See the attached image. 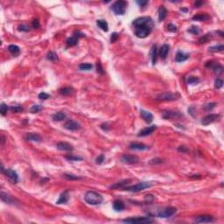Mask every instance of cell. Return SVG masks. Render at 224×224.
I'll list each match as a JSON object with an SVG mask.
<instances>
[{
	"instance_id": "obj_10",
	"label": "cell",
	"mask_w": 224,
	"mask_h": 224,
	"mask_svg": "<svg viewBox=\"0 0 224 224\" xmlns=\"http://www.w3.org/2000/svg\"><path fill=\"white\" fill-rule=\"evenodd\" d=\"M64 128L68 130H78L81 129V125L74 120H68L64 123Z\"/></svg>"
},
{
	"instance_id": "obj_35",
	"label": "cell",
	"mask_w": 224,
	"mask_h": 224,
	"mask_svg": "<svg viewBox=\"0 0 224 224\" xmlns=\"http://www.w3.org/2000/svg\"><path fill=\"white\" fill-rule=\"evenodd\" d=\"M63 177L66 179V180H68V181H77V180H81V177L71 174V173H64Z\"/></svg>"
},
{
	"instance_id": "obj_53",
	"label": "cell",
	"mask_w": 224,
	"mask_h": 224,
	"mask_svg": "<svg viewBox=\"0 0 224 224\" xmlns=\"http://www.w3.org/2000/svg\"><path fill=\"white\" fill-rule=\"evenodd\" d=\"M167 29H168V31H170L172 32H175L177 31V27L174 25H172V24H169L167 26Z\"/></svg>"
},
{
	"instance_id": "obj_3",
	"label": "cell",
	"mask_w": 224,
	"mask_h": 224,
	"mask_svg": "<svg viewBox=\"0 0 224 224\" xmlns=\"http://www.w3.org/2000/svg\"><path fill=\"white\" fill-rule=\"evenodd\" d=\"M152 186V183L151 182H147V181H144V182H139L134 186L131 187H124L123 190L125 191H129V192H132V193H139L140 191H143L146 188H149Z\"/></svg>"
},
{
	"instance_id": "obj_54",
	"label": "cell",
	"mask_w": 224,
	"mask_h": 224,
	"mask_svg": "<svg viewBox=\"0 0 224 224\" xmlns=\"http://www.w3.org/2000/svg\"><path fill=\"white\" fill-rule=\"evenodd\" d=\"M32 27L33 28H36V29H38V28H39V26H40V25H39V20L38 19H34L33 21H32Z\"/></svg>"
},
{
	"instance_id": "obj_4",
	"label": "cell",
	"mask_w": 224,
	"mask_h": 224,
	"mask_svg": "<svg viewBox=\"0 0 224 224\" xmlns=\"http://www.w3.org/2000/svg\"><path fill=\"white\" fill-rule=\"evenodd\" d=\"M127 2L123 1V0H118V1L115 2L112 5V11L114 12L115 14L116 15H123L126 12V8H127Z\"/></svg>"
},
{
	"instance_id": "obj_52",
	"label": "cell",
	"mask_w": 224,
	"mask_h": 224,
	"mask_svg": "<svg viewBox=\"0 0 224 224\" xmlns=\"http://www.w3.org/2000/svg\"><path fill=\"white\" fill-rule=\"evenodd\" d=\"M118 37H119V35H118L117 32H113V33L111 34V37H110V41H111L112 43L115 42V41H116L117 39H118Z\"/></svg>"
},
{
	"instance_id": "obj_13",
	"label": "cell",
	"mask_w": 224,
	"mask_h": 224,
	"mask_svg": "<svg viewBox=\"0 0 224 224\" xmlns=\"http://www.w3.org/2000/svg\"><path fill=\"white\" fill-rule=\"evenodd\" d=\"M156 129H157V126H156V125H152V126L146 127V128H145V129L141 130L139 132L138 136H139V137H145V136H149V135H151V134H152L153 131H155V130H156Z\"/></svg>"
},
{
	"instance_id": "obj_16",
	"label": "cell",
	"mask_w": 224,
	"mask_h": 224,
	"mask_svg": "<svg viewBox=\"0 0 224 224\" xmlns=\"http://www.w3.org/2000/svg\"><path fill=\"white\" fill-rule=\"evenodd\" d=\"M140 116H141V117L144 119V121L146 122V123H152V120H153V115H152L151 112H149V111L141 110H140Z\"/></svg>"
},
{
	"instance_id": "obj_2",
	"label": "cell",
	"mask_w": 224,
	"mask_h": 224,
	"mask_svg": "<svg viewBox=\"0 0 224 224\" xmlns=\"http://www.w3.org/2000/svg\"><path fill=\"white\" fill-rule=\"evenodd\" d=\"M85 201L89 204V205H93V206H96V205H100L103 201V196L94 191H88L86 193L85 196H84Z\"/></svg>"
},
{
	"instance_id": "obj_46",
	"label": "cell",
	"mask_w": 224,
	"mask_h": 224,
	"mask_svg": "<svg viewBox=\"0 0 224 224\" xmlns=\"http://www.w3.org/2000/svg\"><path fill=\"white\" fill-rule=\"evenodd\" d=\"M18 30H19V32H29V31H30V27H29L27 25L22 24V25H19V26H18Z\"/></svg>"
},
{
	"instance_id": "obj_33",
	"label": "cell",
	"mask_w": 224,
	"mask_h": 224,
	"mask_svg": "<svg viewBox=\"0 0 224 224\" xmlns=\"http://www.w3.org/2000/svg\"><path fill=\"white\" fill-rule=\"evenodd\" d=\"M212 68H213L214 73L215 74H217V75L221 74L222 72H223V68H222V66H221L220 64H214L213 67H212Z\"/></svg>"
},
{
	"instance_id": "obj_58",
	"label": "cell",
	"mask_w": 224,
	"mask_h": 224,
	"mask_svg": "<svg viewBox=\"0 0 224 224\" xmlns=\"http://www.w3.org/2000/svg\"><path fill=\"white\" fill-rule=\"evenodd\" d=\"M4 143H5V137L2 136V145H4Z\"/></svg>"
},
{
	"instance_id": "obj_30",
	"label": "cell",
	"mask_w": 224,
	"mask_h": 224,
	"mask_svg": "<svg viewBox=\"0 0 224 224\" xmlns=\"http://www.w3.org/2000/svg\"><path fill=\"white\" fill-rule=\"evenodd\" d=\"M158 13H159V21H163L165 19V17H166L167 11H166V9L164 6H160L159 8Z\"/></svg>"
},
{
	"instance_id": "obj_26",
	"label": "cell",
	"mask_w": 224,
	"mask_h": 224,
	"mask_svg": "<svg viewBox=\"0 0 224 224\" xmlns=\"http://www.w3.org/2000/svg\"><path fill=\"white\" fill-rule=\"evenodd\" d=\"M193 19L196 21H206L210 19V16H208L207 13H199L197 15H194L193 17Z\"/></svg>"
},
{
	"instance_id": "obj_14",
	"label": "cell",
	"mask_w": 224,
	"mask_h": 224,
	"mask_svg": "<svg viewBox=\"0 0 224 224\" xmlns=\"http://www.w3.org/2000/svg\"><path fill=\"white\" fill-rule=\"evenodd\" d=\"M1 200L7 204H17L18 201L16 199H14L12 196H11L10 194L1 192Z\"/></svg>"
},
{
	"instance_id": "obj_1",
	"label": "cell",
	"mask_w": 224,
	"mask_h": 224,
	"mask_svg": "<svg viewBox=\"0 0 224 224\" xmlns=\"http://www.w3.org/2000/svg\"><path fill=\"white\" fill-rule=\"evenodd\" d=\"M132 25L134 26V33L140 39L149 36L154 28V22L150 17L138 18L133 21Z\"/></svg>"
},
{
	"instance_id": "obj_11",
	"label": "cell",
	"mask_w": 224,
	"mask_h": 224,
	"mask_svg": "<svg viewBox=\"0 0 224 224\" xmlns=\"http://www.w3.org/2000/svg\"><path fill=\"white\" fill-rule=\"evenodd\" d=\"M4 173L9 178V180L12 183H18L19 182V175H18V173L14 170H12V169H6V170H5Z\"/></svg>"
},
{
	"instance_id": "obj_59",
	"label": "cell",
	"mask_w": 224,
	"mask_h": 224,
	"mask_svg": "<svg viewBox=\"0 0 224 224\" xmlns=\"http://www.w3.org/2000/svg\"><path fill=\"white\" fill-rule=\"evenodd\" d=\"M181 11H183V12H187V9H181Z\"/></svg>"
},
{
	"instance_id": "obj_48",
	"label": "cell",
	"mask_w": 224,
	"mask_h": 224,
	"mask_svg": "<svg viewBox=\"0 0 224 224\" xmlns=\"http://www.w3.org/2000/svg\"><path fill=\"white\" fill-rule=\"evenodd\" d=\"M215 105H216V103H207V104H206V105H204V109L207 110V111H209V110H213L214 107H215Z\"/></svg>"
},
{
	"instance_id": "obj_29",
	"label": "cell",
	"mask_w": 224,
	"mask_h": 224,
	"mask_svg": "<svg viewBox=\"0 0 224 224\" xmlns=\"http://www.w3.org/2000/svg\"><path fill=\"white\" fill-rule=\"evenodd\" d=\"M96 25L104 32H108L109 31V25L107 23L106 20H103V19H98L96 21Z\"/></svg>"
},
{
	"instance_id": "obj_36",
	"label": "cell",
	"mask_w": 224,
	"mask_h": 224,
	"mask_svg": "<svg viewBox=\"0 0 224 224\" xmlns=\"http://www.w3.org/2000/svg\"><path fill=\"white\" fill-rule=\"evenodd\" d=\"M223 49H224V46H223V45H217V46L209 48H208V51L211 52V53H216V52L223 51Z\"/></svg>"
},
{
	"instance_id": "obj_22",
	"label": "cell",
	"mask_w": 224,
	"mask_h": 224,
	"mask_svg": "<svg viewBox=\"0 0 224 224\" xmlns=\"http://www.w3.org/2000/svg\"><path fill=\"white\" fill-rule=\"evenodd\" d=\"M59 93H60L61 96H71V95L74 93V88H71V87H64V88H62L60 89Z\"/></svg>"
},
{
	"instance_id": "obj_7",
	"label": "cell",
	"mask_w": 224,
	"mask_h": 224,
	"mask_svg": "<svg viewBox=\"0 0 224 224\" xmlns=\"http://www.w3.org/2000/svg\"><path fill=\"white\" fill-rule=\"evenodd\" d=\"M177 213V208L173 207H167L165 208L160 209L157 215L160 218H169L172 215H174Z\"/></svg>"
},
{
	"instance_id": "obj_37",
	"label": "cell",
	"mask_w": 224,
	"mask_h": 224,
	"mask_svg": "<svg viewBox=\"0 0 224 224\" xmlns=\"http://www.w3.org/2000/svg\"><path fill=\"white\" fill-rule=\"evenodd\" d=\"M79 68H80V70L88 71V70H90L93 68V65L90 63H81L79 65Z\"/></svg>"
},
{
	"instance_id": "obj_18",
	"label": "cell",
	"mask_w": 224,
	"mask_h": 224,
	"mask_svg": "<svg viewBox=\"0 0 224 224\" xmlns=\"http://www.w3.org/2000/svg\"><path fill=\"white\" fill-rule=\"evenodd\" d=\"M130 148L131 150H136V151H145L149 149V146L142 143H132L130 145Z\"/></svg>"
},
{
	"instance_id": "obj_51",
	"label": "cell",
	"mask_w": 224,
	"mask_h": 224,
	"mask_svg": "<svg viewBox=\"0 0 224 224\" xmlns=\"http://www.w3.org/2000/svg\"><path fill=\"white\" fill-rule=\"evenodd\" d=\"M104 159H105L104 155H103V154H101V155H99V156L96 158V163L97 165H101V164L104 161Z\"/></svg>"
},
{
	"instance_id": "obj_9",
	"label": "cell",
	"mask_w": 224,
	"mask_h": 224,
	"mask_svg": "<svg viewBox=\"0 0 224 224\" xmlns=\"http://www.w3.org/2000/svg\"><path fill=\"white\" fill-rule=\"evenodd\" d=\"M219 119H220V115H218V114H209V115L204 116L201 119V123L203 125H208L212 123H214V122L218 121Z\"/></svg>"
},
{
	"instance_id": "obj_41",
	"label": "cell",
	"mask_w": 224,
	"mask_h": 224,
	"mask_svg": "<svg viewBox=\"0 0 224 224\" xmlns=\"http://www.w3.org/2000/svg\"><path fill=\"white\" fill-rule=\"evenodd\" d=\"M43 110V107L40 106V105H38V104H35V105H32V107L31 108V112L32 113H38L39 112L40 110Z\"/></svg>"
},
{
	"instance_id": "obj_43",
	"label": "cell",
	"mask_w": 224,
	"mask_h": 224,
	"mask_svg": "<svg viewBox=\"0 0 224 224\" xmlns=\"http://www.w3.org/2000/svg\"><path fill=\"white\" fill-rule=\"evenodd\" d=\"M222 86H223V81L220 78H217L214 81V88L217 89H220L221 88H222Z\"/></svg>"
},
{
	"instance_id": "obj_50",
	"label": "cell",
	"mask_w": 224,
	"mask_h": 224,
	"mask_svg": "<svg viewBox=\"0 0 224 224\" xmlns=\"http://www.w3.org/2000/svg\"><path fill=\"white\" fill-rule=\"evenodd\" d=\"M96 71H97V73L100 74H104V70H103V67H102V65H101L100 62H97V63H96Z\"/></svg>"
},
{
	"instance_id": "obj_42",
	"label": "cell",
	"mask_w": 224,
	"mask_h": 224,
	"mask_svg": "<svg viewBox=\"0 0 224 224\" xmlns=\"http://www.w3.org/2000/svg\"><path fill=\"white\" fill-rule=\"evenodd\" d=\"M187 32H190V33H193V34H199V33H200V28H199L198 26H191V27L187 30Z\"/></svg>"
},
{
	"instance_id": "obj_56",
	"label": "cell",
	"mask_w": 224,
	"mask_h": 224,
	"mask_svg": "<svg viewBox=\"0 0 224 224\" xmlns=\"http://www.w3.org/2000/svg\"><path fill=\"white\" fill-rule=\"evenodd\" d=\"M179 152H187V148L186 146H180L178 148Z\"/></svg>"
},
{
	"instance_id": "obj_5",
	"label": "cell",
	"mask_w": 224,
	"mask_h": 224,
	"mask_svg": "<svg viewBox=\"0 0 224 224\" xmlns=\"http://www.w3.org/2000/svg\"><path fill=\"white\" fill-rule=\"evenodd\" d=\"M180 97V95L178 93H172V92H164L156 96L157 101H162V102H171L175 101Z\"/></svg>"
},
{
	"instance_id": "obj_6",
	"label": "cell",
	"mask_w": 224,
	"mask_h": 224,
	"mask_svg": "<svg viewBox=\"0 0 224 224\" xmlns=\"http://www.w3.org/2000/svg\"><path fill=\"white\" fill-rule=\"evenodd\" d=\"M123 223L130 224H139V223H151L152 220L150 217H130L122 221Z\"/></svg>"
},
{
	"instance_id": "obj_40",
	"label": "cell",
	"mask_w": 224,
	"mask_h": 224,
	"mask_svg": "<svg viewBox=\"0 0 224 224\" xmlns=\"http://www.w3.org/2000/svg\"><path fill=\"white\" fill-rule=\"evenodd\" d=\"M8 110H9L8 106L6 103H2L1 105H0V113H1V115L2 116H6V114L7 113Z\"/></svg>"
},
{
	"instance_id": "obj_34",
	"label": "cell",
	"mask_w": 224,
	"mask_h": 224,
	"mask_svg": "<svg viewBox=\"0 0 224 224\" xmlns=\"http://www.w3.org/2000/svg\"><path fill=\"white\" fill-rule=\"evenodd\" d=\"M47 59L50 61H59V58H58L57 54L54 52H52V51H50L47 54Z\"/></svg>"
},
{
	"instance_id": "obj_25",
	"label": "cell",
	"mask_w": 224,
	"mask_h": 224,
	"mask_svg": "<svg viewBox=\"0 0 224 224\" xmlns=\"http://www.w3.org/2000/svg\"><path fill=\"white\" fill-rule=\"evenodd\" d=\"M8 51L15 57H17L20 54V48L16 45H10L8 47Z\"/></svg>"
},
{
	"instance_id": "obj_45",
	"label": "cell",
	"mask_w": 224,
	"mask_h": 224,
	"mask_svg": "<svg viewBox=\"0 0 224 224\" xmlns=\"http://www.w3.org/2000/svg\"><path fill=\"white\" fill-rule=\"evenodd\" d=\"M163 163V159H160V158H155V159H152L149 161V164L150 165H159V164H161Z\"/></svg>"
},
{
	"instance_id": "obj_49",
	"label": "cell",
	"mask_w": 224,
	"mask_h": 224,
	"mask_svg": "<svg viewBox=\"0 0 224 224\" xmlns=\"http://www.w3.org/2000/svg\"><path fill=\"white\" fill-rule=\"evenodd\" d=\"M49 97H50V96L47 93H45V92H41V93L39 94V98L41 99V100H47Z\"/></svg>"
},
{
	"instance_id": "obj_21",
	"label": "cell",
	"mask_w": 224,
	"mask_h": 224,
	"mask_svg": "<svg viewBox=\"0 0 224 224\" xmlns=\"http://www.w3.org/2000/svg\"><path fill=\"white\" fill-rule=\"evenodd\" d=\"M26 139L28 141H32V142H40L42 140L40 135L37 133H28L26 135Z\"/></svg>"
},
{
	"instance_id": "obj_24",
	"label": "cell",
	"mask_w": 224,
	"mask_h": 224,
	"mask_svg": "<svg viewBox=\"0 0 224 224\" xmlns=\"http://www.w3.org/2000/svg\"><path fill=\"white\" fill-rule=\"evenodd\" d=\"M68 200H69V195H68V191H65V192H63L61 194V196H60V198H59V200L57 201V204H65V203H67L68 201Z\"/></svg>"
},
{
	"instance_id": "obj_20",
	"label": "cell",
	"mask_w": 224,
	"mask_h": 224,
	"mask_svg": "<svg viewBox=\"0 0 224 224\" xmlns=\"http://www.w3.org/2000/svg\"><path fill=\"white\" fill-rule=\"evenodd\" d=\"M130 180H124V181H119V182H116L115 184H113L112 186L110 187V189H120V188H123L124 187H126V185H128L130 183Z\"/></svg>"
},
{
	"instance_id": "obj_32",
	"label": "cell",
	"mask_w": 224,
	"mask_h": 224,
	"mask_svg": "<svg viewBox=\"0 0 224 224\" xmlns=\"http://www.w3.org/2000/svg\"><path fill=\"white\" fill-rule=\"evenodd\" d=\"M113 208L116 211H122L124 209V204L122 201H115L113 203Z\"/></svg>"
},
{
	"instance_id": "obj_57",
	"label": "cell",
	"mask_w": 224,
	"mask_h": 224,
	"mask_svg": "<svg viewBox=\"0 0 224 224\" xmlns=\"http://www.w3.org/2000/svg\"><path fill=\"white\" fill-rule=\"evenodd\" d=\"M202 4H203V2H200V1H197V2H196V3L194 4V6H195V7H199V6H201Z\"/></svg>"
},
{
	"instance_id": "obj_44",
	"label": "cell",
	"mask_w": 224,
	"mask_h": 224,
	"mask_svg": "<svg viewBox=\"0 0 224 224\" xmlns=\"http://www.w3.org/2000/svg\"><path fill=\"white\" fill-rule=\"evenodd\" d=\"M200 81V79L195 77V76H190L187 79V83L188 84H196Z\"/></svg>"
},
{
	"instance_id": "obj_55",
	"label": "cell",
	"mask_w": 224,
	"mask_h": 224,
	"mask_svg": "<svg viewBox=\"0 0 224 224\" xmlns=\"http://www.w3.org/2000/svg\"><path fill=\"white\" fill-rule=\"evenodd\" d=\"M137 4L140 6V7H145V6H147L148 5V1H141V0H140V1H139V0H138V1H137Z\"/></svg>"
},
{
	"instance_id": "obj_28",
	"label": "cell",
	"mask_w": 224,
	"mask_h": 224,
	"mask_svg": "<svg viewBox=\"0 0 224 224\" xmlns=\"http://www.w3.org/2000/svg\"><path fill=\"white\" fill-rule=\"evenodd\" d=\"M151 58H152V64L155 65V64H156V61H157V58H158V48H157L156 45H154V46L152 48V50H151Z\"/></svg>"
},
{
	"instance_id": "obj_8",
	"label": "cell",
	"mask_w": 224,
	"mask_h": 224,
	"mask_svg": "<svg viewBox=\"0 0 224 224\" xmlns=\"http://www.w3.org/2000/svg\"><path fill=\"white\" fill-rule=\"evenodd\" d=\"M121 161L123 164H127V165H132V164H137L139 162V157L135 156V155H130V154H123L121 157Z\"/></svg>"
},
{
	"instance_id": "obj_15",
	"label": "cell",
	"mask_w": 224,
	"mask_h": 224,
	"mask_svg": "<svg viewBox=\"0 0 224 224\" xmlns=\"http://www.w3.org/2000/svg\"><path fill=\"white\" fill-rule=\"evenodd\" d=\"M56 147L59 151H63V152H72L74 150L73 146L67 142H59Z\"/></svg>"
},
{
	"instance_id": "obj_38",
	"label": "cell",
	"mask_w": 224,
	"mask_h": 224,
	"mask_svg": "<svg viewBox=\"0 0 224 224\" xmlns=\"http://www.w3.org/2000/svg\"><path fill=\"white\" fill-rule=\"evenodd\" d=\"M65 159L68 161H81L83 159L80 156H74V155H67L65 156Z\"/></svg>"
},
{
	"instance_id": "obj_23",
	"label": "cell",
	"mask_w": 224,
	"mask_h": 224,
	"mask_svg": "<svg viewBox=\"0 0 224 224\" xmlns=\"http://www.w3.org/2000/svg\"><path fill=\"white\" fill-rule=\"evenodd\" d=\"M79 37H80L79 35L74 34V35H73L72 37L68 38V39H67V45H68V47H74V46H76L77 43H78Z\"/></svg>"
},
{
	"instance_id": "obj_19",
	"label": "cell",
	"mask_w": 224,
	"mask_h": 224,
	"mask_svg": "<svg viewBox=\"0 0 224 224\" xmlns=\"http://www.w3.org/2000/svg\"><path fill=\"white\" fill-rule=\"evenodd\" d=\"M169 51H170V46L167 44H164L163 46L159 48V57L162 58V59H165Z\"/></svg>"
},
{
	"instance_id": "obj_27",
	"label": "cell",
	"mask_w": 224,
	"mask_h": 224,
	"mask_svg": "<svg viewBox=\"0 0 224 224\" xmlns=\"http://www.w3.org/2000/svg\"><path fill=\"white\" fill-rule=\"evenodd\" d=\"M187 59H188V55L184 54V53H182V52H181V51H179L177 53L176 57H175V60H176L177 62H182V61H187Z\"/></svg>"
},
{
	"instance_id": "obj_17",
	"label": "cell",
	"mask_w": 224,
	"mask_h": 224,
	"mask_svg": "<svg viewBox=\"0 0 224 224\" xmlns=\"http://www.w3.org/2000/svg\"><path fill=\"white\" fill-rule=\"evenodd\" d=\"M163 118L165 119H173V118H178L181 116L182 115L181 113L179 112H176V111H165L163 112Z\"/></svg>"
},
{
	"instance_id": "obj_47",
	"label": "cell",
	"mask_w": 224,
	"mask_h": 224,
	"mask_svg": "<svg viewBox=\"0 0 224 224\" xmlns=\"http://www.w3.org/2000/svg\"><path fill=\"white\" fill-rule=\"evenodd\" d=\"M10 110L14 112V113H18V112H20L23 110V108L21 106H19V105H15V106H12L10 107Z\"/></svg>"
},
{
	"instance_id": "obj_12",
	"label": "cell",
	"mask_w": 224,
	"mask_h": 224,
	"mask_svg": "<svg viewBox=\"0 0 224 224\" xmlns=\"http://www.w3.org/2000/svg\"><path fill=\"white\" fill-rule=\"evenodd\" d=\"M214 221V219L211 215H199L194 218V222L196 223H209Z\"/></svg>"
},
{
	"instance_id": "obj_31",
	"label": "cell",
	"mask_w": 224,
	"mask_h": 224,
	"mask_svg": "<svg viewBox=\"0 0 224 224\" xmlns=\"http://www.w3.org/2000/svg\"><path fill=\"white\" fill-rule=\"evenodd\" d=\"M66 114L64 112H57L55 114L53 115V120L54 121H56V122H60V121H62L66 118Z\"/></svg>"
},
{
	"instance_id": "obj_39",
	"label": "cell",
	"mask_w": 224,
	"mask_h": 224,
	"mask_svg": "<svg viewBox=\"0 0 224 224\" xmlns=\"http://www.w3.org/2000/svg\"><path fill=\"white\" fill-rule=\"evenodd\" d=\"M211 38V33H207L206 35H203L202 37H201L199 39V43L200 44H204V43H207Z\"/></svg>"
}]
</instances>
